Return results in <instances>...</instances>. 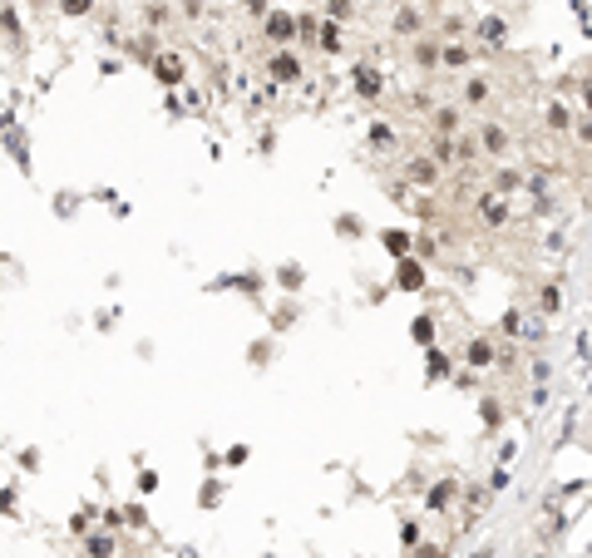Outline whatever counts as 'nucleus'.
I'll return each mask as SVG.
<instances>
[{"mask_svg":"<svg viewBox=\"0 0 592 558\" xmlns=\"http://www.w3.org/2000/svg\"><path fill=\"white\" fill-rule=\"evenodd\" d=\"M262 35L277 45V50H287L296 40V15H287V10H272V15H262Z\"/></svg>","mask_w":592,"mask_h":558,"instance_id":"1","label":"nucleus"},{"mask_svg":"<svg viewBox=\"0 0 592 558\" xmlns=\"http://www.w3.org/2000/svg\"><path fill=\"white\" fill-rule=\"evenodd\" d=\"M153 80L158 84H183L188 80V65H183V55H173V50H158V60H153Z\"/></svg>","mask_w":592,"mask_h":558,"instance_id":"2","label":"nucleus"},{"mask_svg":"<svg viewBox=\"0 0 592 558\" xmlns=\"http://www.w3.org/2000/svg\"><path fill=\"white\" fill-rule=\"evenodd\" d=\"M267 80H272V84H296V80H301V60H296L292 50H277V55L267 60Z\"/></svg>","mask_w":592,"mask_h":558,"instance_id":"3","label":"nucleus"},{"mask_svg":"<svg viewBox=\"0 0 592 558\" xmlns=\"http://www.w3.org/2000/svg\"><path fill=\"white\" fill-rule=\"evenodd\" d=\"M119 544H114V529H89L84 534V558H114Z\"/></svg>","mask_w":592,"mask_h":558,"instance_id":"4","label":"nucleus"},{"mask_svg":"<svg viewBox=\"0 0 592 558\" xmlns=\"http://www.w3.org/2000/svg\"><path fill=\"white\" fill-rule=\"evenodd\" d=\"M356 89L371 99V94H380L385 89V80H380V70H356Z\"/></svg>","mask_w":592,"mask_h":558,"instance_id":"5","label":"nucleus"},{"mask_svg":"<svg viewBox=\"0 0 592 558\" xmlns=\"http://www.w3.org/2000/svg\"><path fill=\"white\" fill-rule=\"evenodd\" d=\"M405 173H410L415 183H434V163H424V158H410V163H405Z\"/></svg>","mask_w":592,"mask_h":558,"instance_id":"6","label":"nucleus"},{"mask_svg":"<svg viewBox=\"0 0 592 558\" xmlns=\"http://www.w3.org/2000/svg\"><path fill=\"white\" fill-rule=\"evenodd\" d=\"M434 128H439V133L449 138V133L459 128V109H434Z\"/></svg>","mask_w":592,"mask_h":558,"instance_id":"7","label":"nucleus"},{"mask_svg":"<svg viewBox=\"0 0 592 558\" xmlns=\"http://www.w3.org/2000/svg\"><path fill=\"white\" fill-rule=\"evenodd\" d=\"M464 99H469V104H484V99H489V80H469V84H464Z\"/></svg>","mask_w":592,"mask_h":558,"instance_id":"8","label":"nucleus"},{"mask_svg":"<svg viewBox=\"0 0 592 558\" xmlns=\"http://www.w3.org/2000/svg\"><path fill=\"white\" fill-rule=\"evenodd\" d=\"M420 282H424L420 262H400V287H420Z\"/></svg>","mask_w":592,"mask_h":558,"instance_id":"9","label":"nucleus"},{"mask_svg":"<svg viewBox=\"0 0 592 558\" xmlns=\"http://www.w3.org/2000/svg\"><path fill=\"white\" fill-rule=\"evenodd\" d=\"M124 524H128V529H143V524H148V509H143V504H124Z\"/></svg>","mask_w":592,"mask_h":558,"instance_id":"10","label":"nucleus"},{"mask_svg":"<svg viewBox=\"0 0 592 558\" xmlns=\"http://www.w3.org/2000/svg\"><path fill=\"white\" fill-rule=\"evenodd\" d=\"M89 529H94V509H80V514L70 519V534H80V539H84Z\"/></svg>","mask_w":592,"mask_h":558,"instance_id":"11","label":"nucleus"},{"mask_svg":"<svg viewBox=\"0 0 592 558\" xmlns=\"http://www.w3.org/2000/svg\"><path fill=\"white\" fill-rule=\"evenodd\" d=\"M503 143H508V133H503L498 124H484V148H493V153H498Z\"/></svg>","mask_w":592,"mask_h":558,"instance_id":"12","label":"nucleus"},{"mask_svg":"<svg viewBox=\"0 0 592 558\" xmlns=\"http://www.w3.org/2000/svg\"><path fill=\"white\" fill-rule=\"evenodd\" d=\"M469 361H474V366H489V361H493V346H489V341H474V346H469Z\"/></svg>","mask_w":592,"mask_h":558,"instance_id":"13","label":"nucleus"},{"mask_svg":"<svg viewBox=\"0 0 592 558\" xmlns=\"http://www.w3.org/2000/svg\"><path fill=\"white\" fill-rule=\"evenodd\" d=\"M395 30H400V35L420 30V15H415V10H400V15H395Z\"/></svg>","mask_w":592,"mask_h":558,"instance_id":"14","label":"nucleus"},{"mask_svg":"<svg viewBox=\"0 0 592 558\" xmlns=\"http://www.w3.org/2000/svg\"><path fill=\"white\" fill-rule=\"evenodd\" d=\"M321 50H341V25H321Z\"/></svg>","mask_w":592,"mask_h":558,"instance_id":"15","label":"nucleus"},{"mask_svg":"<svg viewBox=\"0 0 592 558\" xmlns=\"http://www.w3.org/2000/svg\"><path fill=\"white\" fill-rule=\"evenodd\" d=\"M247 356H252V366H267V361H272V341H252Z\"/></svg>","mask_w":592,"mask_h":558,"instance_id":"16","label":"nucleus"},{"mask_svg":"<svg viewBox=\"0 0 592 558\" xmlns=\"http://www.w3.org/2000/svg\"><path fill=\"white\" fill-rule=\"evenodd\" d=\"M434 55H439L434 40H420V45H415V60H420V65H434Z\"/></svg>","mask_w":592,"mask_h":558,"instance_id":"17","label":"nucleus"},{"mask_svg":"<svg viewBox=\"0 0 592 558\" xmlns=\"http://www.w3.org/2000/svg\"><path fill=\"white\" fill-rule=\"evenodd\" d=\"M296 317H301V312H296V307H282V312H277V317H272V327H277V332H287V327H292Z\"/></svg>","mask_w":592,"mask_h":558,"instance_id":"18","label":"nucleus"},{"mask_svg":"<svg viewBox=\"0 0 592 558\" xmlns=\"http://www.w3.org/2000/svg\"><path fill=\"white\" fill-rule=\"evenodd\" d=\"M277 282H282V287H301V267H292V262H287V267L277 272Z\"/></svg>","mask_w":592,"mask_h":558,"instance_id":"19","label":"nucleus"},{"mask_svg":"<svg viewBox=\"0 0 592 558\" xmlns=\"http://www.w3.org/2000/svg\"><path fill=\"white\" fill-rule=\"evenodd\" d=\"M89 5H94V0H60L65 15H89Z\"/></svg>","mask_w":592,"mask_h":558,"instance_id":"20","label":"nucleus"},{"mask_svg":"<svg viewBox=\"0 0 592 558\" xmlns=\"http://www.w3.org/2000/svg\"><path fill=\"white\" fill-rule=\"evenodd\" d=\"M296 35H301V40H316V20L301 15V20H296Z\"/></svg>","mask_w":592,"mask_h":558,"instance_id":"21","label":"nucleus"},{"mask_svg":"<svg viewBox=\"0 0 592 558\" xmlns=\"http://www.w3.org/2000/svg\"><path fill=\"white\" fill-rule=\"evenodd\" d=\"M385 247H390V252H405L410 242H405V232H385Z\"/></svg>","mask_w":592,"mask_h":558,"instance_id":"22","label":"nucleus"},{"mask_svg":"<svg viewBox=\"0 0 592 558\" xmlns=\"http://www.w3.org/2000/svg\"><path fill=\"white\" fill-rule=\"evenodd\" d=\"M242 10L247 15H267V0H242Z\"/></svg>","mask_w":592,"mask_h":558,"instance_id":"23","label":"nucleus"},{"mask_svg":"<svg viewBox=\"0 0 592 558\" xmlns=\"http://www.w3.org/2000/svg\"><path fill=\"white\" fill-rule=\"evenodd\" d=\"M331 15H351V0H331Z\"/></svg>","mask_w":592,"mask_h":558,"instance_id":"24","label":"nucleus"},{"mask_svg":"<svg viewBox=\"0 0 592 558\" xmlns=\"http://www.w3.org/2000/svg\"><path fill=\"white\" fill-rule=\"evenodd\" d=\"M424 554H429V558H444V554H439V549H424Z\"/></svg>","mask_w":592,"mask_h":558,"instance_id":"25","label":"nucleus"}]
</instances>
